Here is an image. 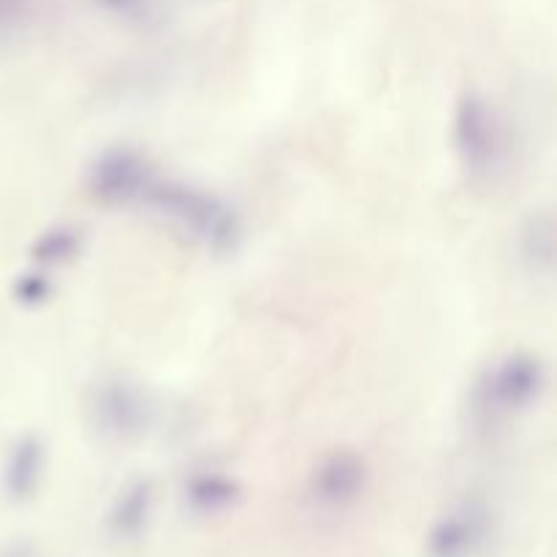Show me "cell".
<instances>
[{
    "label": "cell",
    "instance_id": "obj_1",
    "mask_svg": "<svg viewBox=\"0 0 557 557\" xmlns=\"http://www.w3.org/2000/svg\"><path fill=\"white\" fill-rule=\"evenodd\" d=\"M145 207L155 210L164 221L174 223L191 240L215 253L229 256L240 248L242 218L218 193L204 191L183 180L155 177L153 188L147 191Z\"/></svg>",
    "mask_w": 557,
    "mask_h": 557
},
{
    "label": "cell",
    "instance_id": "obj_2",
    "mask_svg": "<svg viewBox=\"0 0 557 557\" xmlns=\"http://www.w3.org/2000/svg\"><path fill=\"white\" fill-rule=\"evenodd\" d=\"M452 142L460 166L476 183H490L503 172L509 153L506 128L498 109L479 90H465L454 101Z\"/></svg>",
    "mask_w": 557,
    "mask_h": 557
},
{
    "label": "cell",
    "instance_id": "obj_3",
    "mask_svg": "<svg viewBox=\"0 0 557 557\" xmlns=\"http://www.w3.org/2000/svg\"><path fill=\"white\" fill-rule=\"evenodd\" d=\"M153 403L139 384L123 375L98 381L87 394V422L104 441L131 443L150 430Z\"/></svg>",
    "mask_w": 557,
    "mask_h": 557
},
{
    "label": "cell",
    "instance_id": "obj_4",
    "mask_svg": "<svg viewBox=\"0 0 557 557\" xmlns=\"http://www.w3.org/2000/svg\"><path fill=\"white\" fill-rule=\"evenodd\" d=\"M547 389V367L533 354H509L481 375L476 403L487 416L528 411Z\"/></svg>",
    "mask_w": 557,
    "mask_h": 557
},
{
    "label": "cell",
    "instance_id": "obj_5",
    "mask_svg": "<svg viewBox=\"0 0 557 557\" xmlns=\"http://www.w3.org/2000/svg\"><path fill=\"white\" fill-rule=\"evenodd\" d=\"M158 172L134 147H106L87 166V191L106 207L145 204Z\"/></svg>",
    "mask_w": 557,
    "mask_h": 557
},
{
    "label": "cell",
    "instance_id": "obj_6",
    "mask_svg": "<svg viewBox=\"0 0 557 557\" xmlns=\"http://www.w3.org/2000/svg\"><path fill=\"white\" fill-rule=\"evenodd\" d=\"M370 484L367 460L356 449H335L310 473V495L321 509L343 511L362 500Z\"/></svg>",
    "mask_w": 557,
    "mask_h": 557
},
{
    "label": "cell",
    "instance_id": "obj_7",
    "mask_svg": "<svg viewBox=\"0 0 557 557\" xmlns=\"http://www.w3.org/2000/svg\"><path fill=\"white\" fill-rule=\"evenodd\" d=\"M490 536V511L476 500L460 503L435 519L427 536L430 557H473Z\"/></svg>",
    "mask_w": 557,
    "mask_h": 557
},
{
    "label": "cell",
    "instance_id": "obj_8",
    "mask_svg": "<svg viewBox=\"0 0 557 557\" xmlns=\"http://www.w3.org/2000/svg\"><path fill=\"white\" fill-rule=\"evenodd\" d=\"M47 471V446L36 433L20 435L9 446L6 462H3V492L11 503H25L41 487Z\"/></svg>",
    "mask_w": 557,
    "mask_h": 557
},
{
    "label": "cell",
    "instance_id": "obj_9",
    "mask_svg": "<svg viewBox=\"0 0 557 557\" xmlns=\"http://www.w3.org/2000/svg\"><path fill=\"white\" fill-rule=\"evenodd\" d=\"M155 511V484L150 479H131L117 490L106 511V530L120 541L142 536Z\"/></svg>",
    "mask_w": 557,
    "mask_h": 557
},
{
    "label": "cell",
    "instance_id": "obj_10",
    "mask_svg": "<svg viewBox=\"0 0 557 557\" xmlns=\"http://www.w3.org/2000/svg\"><path fill=\"white\" fill-rule=\"evenodd\" d=\"M240 498L242 484L226 471L207 468V471H196L185 481V503L188 509L202 517H215V514L234 509Z\"/></svg>",
    "mask_w": 557,
    "mask_h": 557
},
{
    "label": "cell",
    "instance_id": "obj_11",
    "mask_svg": "<svg viewBox=\"0 0 557 557\" xmlns=\"http://www.w3.org/2000/svg\"><path fill=\"white\" fill-rule=\"evenodd\" d=\"M519 253L522 261L538 275H549L555 269L557 226L552 212L538 210L519 229Z\"/></svg>",
    "mask_w": 557,
    "mask_h": 557
},
{
    "label": "cell",
    "instance_id": "obj_12",
    "mask_svg": "<svg viewBox=\"0 0 557 557\" xmlns=\"http://www.w3.org/2000/svg\"><path fill=\"white\" fill-rule=\"evenodd\" d=\"M79 250H82V229L71 223H55L36 237L30 248V259L44 269L63 267L77 259Z\"/></svg>",
    "mask_w": 557,
    "mask_h": 557
},
{
    "label": "cell",
    "instance_id": "obj_13",
    "mask_svg": "<svg viewBox=\"0 0 557 557\" xmlns=\"http://www.w3.org/2000/svg\"><path fill=\"white\" fill-rule=\"evenodd\" d=\"M98 9L131 25L158 22V0H93Z\"/></svg>",
    "mask_w": 557,
    "mask_h": 557
},
{
    "label": "cell",
    "instance_id": "obj_14",
    "mask_svg": "<svg viewBox=\"0 0 557 557\" xmlns=\"http://www.w3.org/2000/svg\"><path fill=\"white\" fill-rule=\"evenodd\" d=\"M52 291V283H49L47 275L41 272H30V275H22L14 286V297L20 299L22 305H39L44 299L49 297Z\"/></svg>",
    "mask_w": 557,
    "mask_h": 557
},
{
    "label": "cell",
    "instance_id": "obj_15",
    "mask_svg": "<svg viewBox=\"0 0 557 557\" xmlns=\"http://www.w3.org/2000/svg\"><path fill=\"white\" fill-rule=\"evenodd\" d=\"M22 9H25V0H0V28L17 20Z\"/></svg>",
    "mask_w": 557,
    "mask_h": 557
},
{
    "label": "cell",
    "instance_id": "obj_16",
    "mask_svg": "<svg viewBox=\"0 0 557 557\" xmlns=\"http://www.w3.org/2000/svg\"><path fill=\"white\" fill-rule=\"evenodd\" d=\"M0 557H36V555H33V549H30L28 544L17 541V544H11V547L3 549V552H0Z\"/></svg>",
    "mask_w": 557,
    "mask_h": 557
}]
</instances>
